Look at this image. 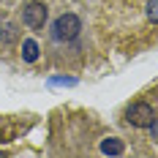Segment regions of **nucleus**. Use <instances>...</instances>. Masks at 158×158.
Returning <instances> with one entry per match:
<instances>
[{"mask_svg":"<svg viewBox=\"0 0 158 158\" xmlns=\"http://www.w3.org/2000/svg\"><path fill=\"white\" fill-rule=\"evenodd\" d=\"M101 153L104 156H123L126 153V144L120 142V139H114V136H109V139L101 142Z\"/></svg>","mask_w":158,"mask_h":158,"instance_id":"nucleus-4","label":"nucleus"},{"mask_svg":"<svg viewBox=\"0 0 158 158\" xmlns=\"http://www.w3.org/2000/svg\"><path fill=\"white\" fill-rule=\"evenodd\" d=\"M22 60H25V63H35V60H38V44H35L33 38L22 41Z\"/></svg>","mask_w":158,"mask_h":158,"instance_id":"nucleus-5","label":"nucleus"},{"mask_svg":"<svg viewBox=\"0 0 158 158\" xmlns=\"http://www.w3.org/2000/svg\"><path fill=\"white\" fill-rule=\"evenodd\" d=\"M47 6L44 3H38V0H33V3H27L25 8H22V22L27 25V27H33V30H41L44 25H47Z\"/></svg>","mask_w":158,"mask_h":158,"instance_id":"nucleus-3","label":"nucleus"},{"mask_svg":"<svg viewBox=\"0 0 158 158\" xmlns=\"http://www.w3.org/2000/svg\"><path fill=\"white\" fill-rule=\"evenodd\" d=\"M14 41H16V25H6V27L0 30V44L8 47V44H14Z\"/></svg>","mask_w":158,"mask_h":158,"instance_id":"nucleus-6","label":"nucleus"},{"mask_svg":"<svg viewBox=\"0 0 158 158\" xmlns=\"http://www.w3.org/2000/svg\"><path fill=\"white\" fill-rule=\"evenodd\" d=\"M79 33H82V22H79L77 14H60L55 22H52V38H55L57 44L74 41Z\"/></svg>","mask_w":158,"mask_h":158,"instance_id":"nucleus-1","label":"nucleus"},{"mask_svg":"<svg viewBox=\"0 0 158 158\" xmlns=\"http://www.w3.org/2000/svg\"><path fill=\"white\" fill-rule=\"evenodd\" d=\"M153 117H156V112H153V106L147 101H134L126 109V123L134 128H147L153 123Z\"/></svg>","mask_w":158,"mask_h":158,"instance_id":"nucleus-2","label":"nucleus"},{"mask_svg":"<svg viewBox=\"0 0 158 158\" xmlns=\"http://www.w3.org/2000/svg\"><path fill=\"white\" fill-rule=\"evenodd\" d=\"M147 128H150V134H153V139H156V142H158V114H156V117H153V123H150V126H147Z\"/></svg>","mask_w":158,"mask_h":158,"instance_id":"nucleus-8","label":"nucleus"},{"mask_svg":"<svg viewBox=\"0 0 158 158\" xmlns=\"http://www.w3.org/2000/svg\"><path fill=\"white\" fill-rule=\"evenodd\" d=\"M144 11H147V19H150L153 25H158V0H150Z\"/></svg>","mask_w":158,"mask_h":158,"instance_id":"nucleus-7","label":"nucleus"}]
</instances>
